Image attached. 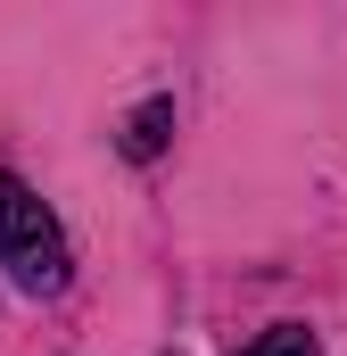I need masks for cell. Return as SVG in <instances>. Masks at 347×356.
<instances>
[{
	"mask_svg": "<svg viewBox=\"0 0 347 356\" xmlns=\"http://www.w3.org/2000/svg\"><path fill=\"white\" fill-rule=\"evenodd\" d=\"M240 356H323V348H314V332H306V323H273L257 348H240Z\"/></svg>",
	"mask_w": 347,
	"mask_h": 356,
	"instance_id": "obj_3",
	"label": "cell"
},
{
	"mask_svg": "<svg viewBox=\"0 0 347 356\" xmlns=\"http://www.w3.org/2000/svg\"><path fill=\"white\" fill-rule=\"evenodd\" d=\"M0 266L25 290H67V232L17 175H0Z\"/></svg>",
	"mask_w": 347,
	"mask_h": 356,
	"instance_id": "obj_1",
	"label": "cell"
},
{
	"mask_svg": "<svg viewBox=\"0 0 347 356\" xmlns=\"http://www.w3.org/2000/svg\"><path fill=\"white\" fill-rule=\"evenodd\" d=\"M174 133V99H149V108H133L124 116V158H158Z\"/></svg>",
	"mask_w": 347,
	"mask_h": 356,
	"instance_id": "obj_2",
	"label": "cell"
}]
</instances>
